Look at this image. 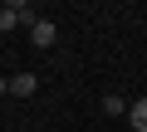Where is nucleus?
Segmentation results:
<instances>
[{
  "mask_svg": "<svg viewBox=\"0 0 147 132\" xmlns=\"http://www.w3.org/2000/svg\"><path fill=\"white\" fill-rule=\"evenodd\" d=\"M30 39H34V49H49V44L59 39V29H54V20H34V25H30Z\"/></svg>",
  "mask_w": 147,
  "mask_h": 132,
  "instance_id": "2",
  "label": "nucleus"
},
{
  "mask_svg": "<svg viewBox=\"0 0 147 132\" xmlns=\"http://www.w3.org/2000/svg\"><path fill=\"white\" fill-rule=\"evenodd\" d=\"M34 88H39V78H34V74H15V78H10V93H15V98H30Z\"/></svg>",
  "mask_w": 147,
  "mask_h": 132,
  "instance_id": "3",
  "label": "nucleus"
},
{
  "mask_svg": "<svg viewBox=\"0 0 147 132\" xmlns=\"http://www.w3.org/2000/svg\"><path fill=\"white\" fill-rule=\"evenodd\" d=\"M127 117H132V127H137V132H147V98H137V103L127 108Z\"/></svg>",
  "mask_w": 147,
  "mask_h": 132,
  "instance_id": "4",
  "label": "nucleus"
},
{
  "mask_svg": "<svg viewBox=\"0 0 147 132\" xmlns=\"http://www.w3.org/2000/svg\"><path fill=\"white\" fill-rule=\"evenodd\" d=\"M0 93H10V78H0Z\"/></svg>",
  "mask_w": 147,
  "mask_h": 132,
  "instance_id": "6",
  "label": "nucleus"
},
{
  "mask_svg": "<svg viewBox=\"0 0 147 132\" xmlns=\"http://www.w3.org/2000/svg\"><path fill=\"white\" fill-rule=\"evenodd\" d=\"M103 113H113V117H118V113H127V103H123L118 93H108V98H103Z\"/></svg>",
  "mask_w": 147,
  "mask_h": 132,
  "instance_id": "5",
  "label": "nucleus"
},
{
  "mask_svg": "<svg viewBox=\"0 0 147 132\" xmlns=\"http://www.w3.org/2000/svg\"><path fill=\"white\" fill-rule=\"evenodd\" d=\"M39 15L25 5V0H10V5H0V34H10L15 25H34Z\"/></svg>",
  "mask_w": 147,
  "mask_h": 132,
  "instance_id": "1",
  "label": "nucleus"
}]
</instances>
